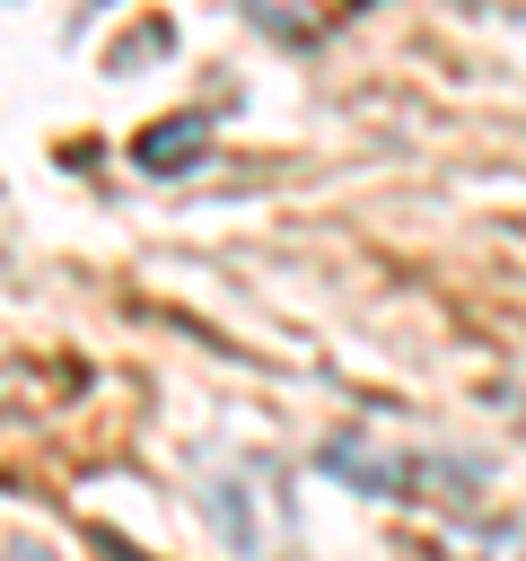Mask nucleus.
I'll use <instances>...</instances> for the list:
<instances>
[{"label": "nucleus", "mask_w": 526, "mask_h": 561, "mask_svg": "<svg viewBox=\"0 0 526 561\" xmlns=\"http://www.w3.org/2000/svg\"><path fill=\"white\" fill-rule=\"evenodd\" d=\"M0 561H53V552H44L35 535H18V543H0Z\"/></svg>", "instance_id": "obj_2"}, {"label": "nucleus", "mask_w": 526, "mask_h": 561, "mask_svg": "<svg viewBox=\"0 0 526 561\" xmlns=\"http://www.w3.org/2000/svg\"><path fill=\"white\" fill-rule=\"evenodd\" d=\"M202 140H210V114H167V123H149V131L132 140V167H149V175H184V167L202 158Z\"/></svg>", "instance_id": "obj_1"}]
</instances>
